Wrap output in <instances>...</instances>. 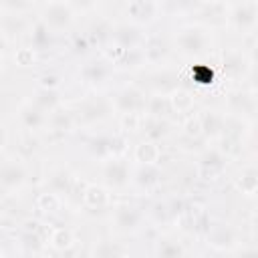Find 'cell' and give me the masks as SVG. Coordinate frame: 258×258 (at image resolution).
<instances>
[{
	"mask_svg": "<svg viewBox=\"0 0 258 258\" xmlns=\"http://www.w3.org/2000/svg\"><path fill=\"white\" fill-rule=\"evenodd\" d=\"M228 157L218 145H208L198 155V167L204 175H220L226 169Z\"/></svg>",
	"mask_w": 258,
	"mask_h": 258,
	"instance_id": "obj_17",
	"label": "cell"
},
{
	"mask_svg": "<svg viewBox=\"0 0 258 258\" xmlns=\"http://www.w3.org/2000/svg\"><path fill=\"white\" fill-rule=\"evenodd\" d=\"M129 250L123 248L119 242H111V240H101L95 244V248L91 250L93 256H99V258H113V256H125Z\"/></svg>",
	"mask_w": 258,
	"mask_h": 258,
	"instance_id": "obj_35",
	"label": "cell"
},
{
	"mask_svg": "<svg viewBox=\"0 0 258 258\" xmlns=\"http://www.w3.org/2000/svg\"><path fill=\"white\" fill-rule=\"evenodd\" d=\"M46 115L42 109H38L32 101H26L20 109H18V121L22 125V129H26L28 133H36L46 129Z\"/></svg>",
	"mask_w": 258,
	"mask_h": 258,
	"instance_id": "obj_21",
	"label": "cell"
},
{
	"mask_svg": "<svg viewBox=\"0 0 258 258\" xmlns=\"http://www.w3.org/2000/svg\"><path fill=\"white\" fill-rule=\"evenodd\" d=\"M153 252H155V256H161V258H177V256H185L187 248L175 238H159L155 242Z\"/></svg>",
	"mask_w": 258,
	"mask_h": 258,
	"instance_id": "obj_33",
	"label": "cell"
},
{
	"mask_svg": "<svg viewBox=\"0 0 258 258\" xmlns=\"http://www.w3.org/2000/svg\"><path fill=\"white\" fill-rule=\"evenodd\" d=\"M204 236H206V244L214 252H220V254H232V250L240 244L238 242V232L228 222L208 224Z\"/></svg>",
	"mask_w": 258,
	"mask_h": 258,
	"instance_id": "obj_9",
	"label": "cell"
},
{
	"mask_svg": "<svg viewBox=\"0 0 258 258\" xmlns=\"http://www.w3.org/2000/svg\"><path fill=\"white\" fill-rule=\"evenodd\" d=\"M77 113L64 105H58L46 115V129L52 133H71L77 125Z\"/></svg>",
	"mask_w": 258,
	"mask_h": 258,
	"instance_id": "obj_20",
	"label": "cell"
},
{
	"mask_svg": "<svg viewBox=\"0 0 258 258\" xmlns=\"http://www.w3.org/2000/svg\"><path fill=\"white\" fill-rule=\"evenodd\" d=\"M228 24L242 36H254L258 26V4L256 0H240L228 10Z\"/></svg>",
	"mask_w": 258,
	"mask_h": 258,
	"instance_id": "obj_5",
	"label": "cell"
},
{
	"mask_svg": "<svg viewBox=\"0 0 258 258\" xmlns=\"http://www.w3.org/2000/svg\"><path fill=\"white\" fill-rule=\"evenodd\" d=\"M0 62H2V60H0Z\"/></svg>",
	"mask_w": 258,
	"mask_h": 258,
	"instance_id": "obj_44",
	"label": "cell"
},
{
	"mask_svg": "<svg viewBox=\"0 0 258 258\" xmlns=\"http://www.w3.org/2000/svg\"><path fill=\"white\" fill-rule=\"evenodd\" d=\"M101 161H103L101 163V177L109 189L121 191V189H127L131 185L133 167L129 163L131 159L125 153L123 155H109V157H103Z\"/></svg>",
	"mask_w": 258,
	"mask_h": 258,
	"instance_id": "obj_2",
	"label": "cell"
},
{
	"mask_svg": "<svg viewBox=\"0 0 258 258\" xmlns=\"http://www.w3.org/2000/svg\"><path fill=\"white\" fill-rule=\"evenodd\" d=\"M28 181V167L22 159L10 157L0 163V191L6 196L18 194Z\"/></svg>",
	"mask_w": 258,
	"mask_h": 258,
	"instance_id": "obj_7",
	"label": "cell"
},
{
	"mask_svg": "<svg viewBox=\"0 0 258 258\" xmlns=\"http://www.w3.org/2000/svg\"><path fill=\"white\" fill-rule=\"evenodd\" d=\"M111 222L119 234H135L143 226V212L129 202L111 204Z\"/></svg>",
	"mask_w": 258,
	"mask_h": 258,
	"instance_id": "obj_8",
	"label": "cell"
},
{
	"mask_svg": "<svg viewBox=\"0 0 258 258\" xmlns=\"http://www.w3.org/2000/svg\"><path fill=\"white\" fill-rule=\"evenodd\" d=\"M8 40H10V38H8V36L4 34V30L0 28V60H2V58H4V54H6V48H8Z\"/></svg>",
	"mask_w": 258,
	"mask_h": 258,
	"instance_id": "obj_41",
	"label": "cell"
},
{
	"mask_svg": "<svg viewBox=\"0 0 258 258\" xmlns=\"http://www.w3.org/2000/svg\"><path fill=\"white\" fill-rule=\"evenodd\" d=\"M34 2L36 0H0V8L12 14H26L34 8Z\"/></svg>",
	"mask_w": 258,
	"mask_h": 258,
	"instance_id": "obj_38",
	"label": "cell"
},
{
	"mask_svg": "<svg viewBox=\"0 0 258 258\" xmlns=\"http://www.w3.org/2000/svg\"><path fill=\"white\" fill-rule=\"evenodd\" d=\"M169 103H171V111L179 117L194 113L196 107V91L187 89V87H173L171 91H167Z\"/></svg>",
	"mask_w": 258,
	"mask_h": 258,
	"instance_id": "obj_24",
	"label": "cell"
},
{
	"mask_svg": "<svg viewBox=\"0 0 258 258\" xmlns=\"http://www.w3.org/2000/svg\"><path fill=\"white\" fill-rule=\"evenodd\" d=\"M46 244L56 254H69L71 248L77 244V238H75V232L71 228H67V226H52L46 232Z\"/></svg>",
	"mask_w": 258,
	"mask_h": 258,
	"instance_id": "obj_23",
	"label": "cell"
},
{
	"mask_svg": "<svg viewBox=\"0 0 258 258\" xmlns=\"http://www.w3.org/2000/svg\"><path fill=\"white\" fill-rule=\"evenodd\" d=\"M30 46L32 48H36L38 52H42V50H48L50 46H52V40H54V32L48 28V26H44L40 20H36L32 26H30Z\"/></svg>",
	"mask_w": 258,
	"mask_h": 258,
	"instance_id": "obj_32",
	"label": "cell"
},
{
	"mask_svg": "<svg viewBox=\"0 0 258 258\" xmlns=\"http://www.w3.org/2000/svg\"><path fill=\"white\" fill-rule=\"evenodd\" d=\"M141 121H143V115L141 113H125V115H119V129H121L123 135L139 133L141 131Z\"/></svg>",
	"mask_w": 258,
	"mask_h": 258,
	"instance_id": "obj_37",
	"label": "cell"
},
{
	"mask_svg": "<svg viewBox=\"0 0 258 258\" xmlns=\"http://www.w3.org/2000/svg\"><path fill=\"white\" fill-rule=\"evenodd\" d=\"M234 187L238 194L246 198H254L258 191V169L254 161H248L242 165V169L234 177Z\"/></svg>",
	"mask_w": 258,
	"mask_h": 258,
	"instance_id": "obj_22",
	"label": "cell"
},
{
	"mask_svg": "<svg viewBox=\"0 0 258 258\" xmlns=\"http://www.w3.org/2000/svg\"><path fill=\"white\" fill-rule=\"evenodd\" d=\"M113 64L101 54V56H93V58H87L81 67H79V79L85 83V85H91V87H99V85H105L111 75H113Z\"/></svg>",
	"mask_w": 258,
	"mask_h": 258,
	"instance_id": "obj_13",
	"label": "cell"
},
{
	"mask_svg": "<svg viewBox=\"0 0 258 258\" xmlns=\"http://www.w3.org/2000/svg\"><path fill=\"white\" fill-rule=\"evenodd\" d=\"M36 60H38V50L32 48L30 44L18 46V48L14 50V54H12V62H14L18 69H30V67L36 64Z\"/></svg>",
	"mask_w": 258,
	"mask_h": 258,
	"instance_id": "obj_34",
	"label": "cell"
},
{
	"mask_svg": "<svg viewBox=\"0 0 258 258\" xmlns=\"http://www.w3.org/2000/svg\"><path fill=\"white\" fill-rule=\"evenodd\" d=\"M198 117L202 123V135L208 141H218V137L224 133V127H226V113L210 107V109H202Z\"/></svg>",
	"mask_w": 258,
	"mask_h": 258,
	"instance_id": "obj_18",
	"label": "cell"
},
{
	"mask_svg": "<svg viewBox=\"0 0 258 258\" xmlns=\"http://www.w3.org/2000/svg\"><path fill=\"white\" fill-rule=\"evenodd\" d=\"M75 16H77V12L69 6L67 0H48L42 4L38 20L44 26H48L54 34H60V32H67L73 28Z\"/></svg>",
	"mask_w": 258,
	"mask_h": 258,
	"instance_id": "obj_3",
	"label": "cell"
},
{
	"mask_svg": "<svg viewBox=\"0 0 258 258\" xmlns=\"http://www.w3.org/2000/svg\"><path fill=\"white\" fill-rule=\"evenodd\" d=\"M181 135L185 139H202V123H200V117L198 113H189V115H183V121H181Z\"/></svg>",
	"mask_w": 258,
	"mask_h": 258,
	"instance_id": "obj_36",
	"label": "cell"
},
{
	"mask_svg": "<svg viewBox=\"0 0 258 258\" xmlns=\"http://www.w3.org/2000/svg\"><path fill=\"white\" fill-rule=\"evenodd\" d=\"M161 14V6L157 0H127L125 4V16L129 22L137 26L153 24Z\"/></svg>",
	"mask_w": 258,
	"mask_h": 258,
	"instance_id": "obj_14",
	"label": "cell"
},
{
	"mask_svg": "<svg viewBox=\"0 0 258 258\" xmlns=\"http://www.w3.org/2000/svg\"><path fill=\"white\" fill-rule=\"evenodd\" d=\"M145 101H147L145 89H141L139 85L127 83L121 89H117V93L111 97V107L117 115H125V113H141L143 115Z\"/></svg>",
	"mask_w": 258,
	"mask_h": 258,
	"instance_id": "obj_6",
	"label": "cell"
},
{
	"mask_svg": "<svg viewBox=\"0 0 258 258\" xmlns=\"http://www.w3.org/2000/svg\"><path fill=\"white\" fill-rule=\"evenodd\" d=\"M145 32L143 26H137L133 22H119L115 26H111L109 34H107V42L117 44L121 48H141L145 42Z\"/></svg>",
	"mask_w": 258,
	"mask_h": 258,
	"instance_id": "obj_11",
	"label": "cell"
},
{
	"mask_svg": "<svg viewBox=\"0 0 258 258\" xmlns=\"http://www.w3.org/2000/svg\"><path fill=\"white\" fill-rule=\"evenodd\" d=\"M226 107H228V113L226 115H232V117H238V119H244L248 123H252L254 119V111H256V93L254 89H234L228 93V101H226Z\"/></svg>",
	"mask_w": 258,
	"mask_h": 258,
	"instance_id": "obj_10",
	"label": "cell"
},
{
	"mask_svg": "<svg viewBox=\"0 0 258 258\" xmlns=\"http://www.w3.org/2000/svg\"><path fill=\"white\" fill-rule=\"evenodd\" d=\"M143 115L145 117H151V119H169L173 115V111H171V103H169L167 93L157 91V93L147 95Z\"/></svg>",
	"mask_w": 258,
	"mask_h": 258,
	"instance_id": "obj_25",
	"label": "cell"
},
{
	"mask_svg": "<svg viewBox=\"0 0 258 258\" xmlns=\"http://www.w3.org/2000/svg\"><path fill=\"white\" fill-rule=\"evenodd\" d=\"M6 141H8V129H6V125L0 121V151L6 147Z\"/></svg>",
	"mask_w": 258,
	"mask_h": 258,
	"instance_id": "obj_42",
	"label": "cell"
},
{
	"mask_svg": "<svg viewBox=\"0 0 258 258\" xmlns=\"http://www.w3.org/2000/svg\"><path fill=\"white\" fill-rule=\"evenodd\" d=\"M137 167L133 169V179H131V185H137L145 191L157 187L161 183V169H159V163L157 165H141V163H135Z\"/></svg>",
	"mask_w": 258,
	"mask_h": 258,
	"instance_id": "obj_26",
	"label": "cell"
},
{
	"mask_svg": "<svg viewBox=\"0 0 258 258\" xmlns=\"http://www.w3.org/2000/svg\"><path fill=\"white\" fill-rule=\"evenodd\" d=\"M171 131V125H169V119H151V117H145L143 115V121H141V131L145 139H153V141H159L165 139Z\"/></svg>",
	"mask_w": 258,
	"mask_h": 258,
	"instance_id": "obj_30",
	"label": "cell"
},
{
	"mask_svg": "<svg viewBox=\"0 0 258 258\" xmlns=\"http://www.w3.org/2000/svg\"><path fill=\"white\" fill-rule=\"evenodd\" d=\"M254 67V56H246L244 50H240L238 46H228L222 50L220 54V64L216 67L218 69V75H224L222 81L230 79V81H236V79H244Z\"/></svg>",
	"mask_w": 258,
	"mask_h": 258,
	"instance_id": "obj_4",
	"label": "cell"
},
{
	"mask_svg": "<svg viewBox=\"0 0 258 258\" xmlns=\"http://www.w3.org/2000/svg\"><path fill=\"white\" fill-rule=\"evenodd\" d=\"M173 48L185 60H204L214 48V28L204 22H187L175 28Z\"/></svg>",
	"mask_w": 258,
	"mask_h": 258,
	"instance_id": "obj_1",
	"label": "cell"
},
{
	"mask_svg": "<svg viewBox=\"0 0 258 258\" xmlns=\"http://www.w3.org/2000/svg\"><path fill=\"white\" fill-rule=\"evenodd\" d=\"M34 206H36V210L40 212V214H44V216H54V214H58L60 210H62V206H64V198L60 196V194H56V191H52V189H44V191H40L36 198H34Z\"/></svg>",
	"mask_w": 258,
	"mask_h": 258,
	"instance_id": "obj_29",
	"label": "cell"
},
{
	"mask_svg": "<svg viewBox=\"0 0 258 258\" xmlns=\"http://www.w3.org/2000/svg\"><path fill=\"white\" fill-rule=\"evenodd\" d=\"M111 111H113L111 99L109 101H105V99H87L83 105H79L77 119H83V121H101Z\"/></svg>",
	"mask_w": 258,
	"mask_h": 258,
	"instance_id": "obj_27",
	"label": "cell"
},
{
	"mask_svg": "<svg viewBox=\"0 0 258 258\" xmlns=\"http://www.w3.org/2000/svg\"><path fill=\"white\" fill-rule=\"evenodd\" d=\"M38 85L40 87H50V89H58L60 87V77L56 73H44L38 77Z\"/></svg>",
	"mask_w": 258,
	"mask_h": 258,
	"instance_id": "obj_40",
	"label": "cell"
},
{
	"mask_svg": "<svg viewBox=\"0 0 258 258\" xmlns=\"http://www.w3.org/2000/svg\"><path fill=\"white\" fill-rule=\"evenodd\" d=\"M181 79L189 81L194 85L196 91L200 89H208V87H214L218 81H220V75H218V69L216 67H210L202 60H194L185 67V71L181 73Z\"/></svg>",
	"mask_w": 258,
	"mask_h": 258,
	"instance_id": "obj_15",
	"label": "cell"
},
{
	"mask_svg": "<svg viewBox=\"0 0 258 258\" xmlns=\"http://www.w3.org/2000/svg\"><path fill=\"white\" fill-rule=\"evenodd\" d=\"M202 2H208V4H224L226 0H202Z\"/></svg>",
	"mask_w": 258,
	"mask_h": 258,
	"instance_id": "obj_43",
	"label": "cell"
},
{
	"mask_svg": "<svg viewBox=\"0 0 258 258\" xmlns=\"http://www.w3.org/2000/svg\"><path fill=\"white\" fill-rule=\"evenodd\" d=\"M79 200L89 210H103V208L111 206V189L105 183L91 181V183L83 185V189L79 194Z\"/></svg>",
	"mask_w": 258,
	"mask_h": 258,
	"instance_id": "obj_16",
	"label": "cell"
},
{
	"mask_svg": "<svg viewBox=\"0 0 258 258\" xmlns=\"http://www.w3.org/2000/svg\"><path fill=\"white\" fill-rule=\"evenodd\" d=\"M69 2V6L79 14H87V12H93V10H97L99 8V4H101V0H67Z\"/></svg>",
	"mask_w": 258,
	"mask_h": 258,
	"instance_id": "obj_39",
	"label": "cell"
},
{
	"mask_svg": "<svg viewBox=\"0 0 258 258\" xmlns=\"http://www.w3.org/2000/svg\"><path fill=\"white\" fill-rule=\"evenodd\" d=\"M30 101H32L38 109H42L44 113H50L52 109H56L58 105H62V97H60V91H58V89L40 87V85H36V89H34Z\"/></svg>",
	"mask_w": 258,
	"mask_h": 258,
	"instance_id": "obj_28",
	"label": "cell"
},
{
	"mask_svg": "<svg viewBox=\"0 0 258 258\" xmlns=\"http://www.w3.org/2000/svg\"><path fill=\"white\" fill-rule=\"evenodd\" d=\"M175 224L181 232H189V234H200L206 232L210 220H208V210L202 204H187L181 210H177L175 214Z\"/></svg>",
	"mask_w": 258,
	"mask_h": 258,
	"instance_id": "obj_12",
	"label": "cell"
},
{
	"mask_svg": "<svg viewBox=\"0 0 258 258\" xmlns=\"http://www.w3.org/2000/svg\"><path fill=\"white\" fill-rule=\"evenodd\" d=\"M46 187L60 194L62 198L64 196H71L73 189H75V175L67 169H54L50 175H48V181H46Z\"/></svg>",
	"mask_w": 258,
	"mask_h": 258,
	"instance_id": "obj_31",
	"label": "cell"
},
{
	"mask_svg": "<svg viewBox=\"0 0 258 258\" xmlns=\"http://www.w3.org/2000/svg\"><path fill=\"white\" fill-rule=\"evenodd\" d=\"M163 157V149H161V143L159 141H153V139H141L133 145V151H131V161L133 163H141V165H157Z\"/></svg>",
	"mask_w": 258,
	"mask_h": 258,
	"instance_id": "obj_19",
	"label": "cell"
}]
</instances>
